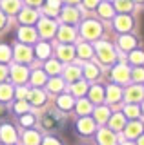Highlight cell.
<instances>
[{
  "instance_id": "obj_33",
  "label": "cell",
  "mask_w": 144,
  "mask_h": 145,
  "mask_svg": "<svg viewBox=\"0 0 144 145\" xmlns=\"http://www.w3.org/2000/svg\"><path fill=\"white\" fill-rule=\"evenodd\" d=\"M111 140H113V138H111V134H108V133H106V134H104V133L100 134V142H102V143H104V142L111 143Z\"/></svg>"
},
{
  "instance_id": "obj_19",
  "label": "cell",
  "mask_w": 144,
  "mask_h": 145,
  "mask_svg": "<svg viewBox=\"0 0 144 145\" xmlns=\"http://www.w3.org/2000/svg\"><path fill=\"white\" fill-rule=\"evenodd\" d=\"M141 94H142V91L139 89V87H135V89L131 87V89L128 91V98H129V100H133V98H139Z\"/></svg>"
},
{
  "instance_id": "obj_14",
  "label": "cell",
  "mask_w": 144,
  "mask_h": 145,
  "mask_svg": "<svg viewBox=\"0 0 144 145\" xmlns=\"http://www.w3.org/2000/svg\"><path fill=\"white\" fill-rule=\"evenodd\" d=\"M129 60H131L133 63H142L144 62V53H141V51H131V54H129Z\"/></svg>"
},
{
  "instance_id": "obj_15",
  "label": "cell",
  "mask_w": 144,
  "mask_h": 145,
  "mask_svg": "<svg viewBox=\"0 0 144 145\" xmlns=\"http://www.w3.org/2000/svg\"><path fill=\"white\" fill-rule=\"evenodd\" d=\"M20 38L26 40V42H31V40L35 38V33H33L31 29H22V31H20Z\"/></svg>"
},
{
  "instance_id": "obj_22",
  "label": "cell",
  "mask_w": 144,
  "mask_h": 145,
  "mask_svg": "<svg viewBox=\"0 0 144 145\" xmlns=\"http://www.w3.org/2000/svg\"><path fill=\"white\" fill-rule=\"evenodd\" d=\"M20 18H22L24 22H33L37 16H35V13H33V11H26V13H22V16H20Z\"/></svg>"
},
{
  "instance_id": "obj_24",
  "label": "cell",
  "mask_w": 144,
  "mask_h": 145,
  "mask_svg": "<svg viewBox=\"0 0 144 145\" xmlns=\"http://www.w3.org/2000/svg\"><path fill=\"white\" fill-rule=\"evenodd\" d=\"M13 76H15V80H24L26 78V71L20 69V67H18V69L15 67V74H13Z\"/></svg>"
},
{
  "instance_id": "obj_6",
  "label": "cell",
  "mask_w": 144,
  "mask_h": 145,
  "mask_svg": "<svg viewBox=\"0 0 144 145\" xmlns=\"http://www.w3.org/2000/svg\"><path fill=\"white\" fill-rule=\"evenodd\" d=\"M62 18H64L66 22H77L79 20V11L73 7H66L64 13H62Z\"/></svg>"
},
{
  "instance_id": "obj_35",
  "label": "cell",
  "mask_w": 144,
  "mask_h": 145,
  "mask_svg": "<svg viewBox=\"0 0 144 145\" xmlns=\"http://www.w3.org/2000/svg\"><path fill=\"white\" fill-rule=\"evenodd\" d=\"M33 100H35L33 103H42V94H40V93H37V91H35V93H33Z\"/></svg>"
},
{
  "instance_id": "obj_16",
  "label": "cell",
  "mask_w": 144,
  "mask_h": 145,
  "mask_svg": "<svg viewBox=\"0 0 144 145\" xmlns=\"http://www.w3.org/2000/svg\"><path fill=\"white\" fill-rule=\"evenodd\" d=\"M97 74H98L97 67L91 65V63H88V65H86V76H88V78H97Z\"/></svg>"
},
{
  "instance_id": "obj_4",
  "label": "cell",
  "mask_w": 144,
  "mask_h": 145,
  "mask_svg": "<svg viewBox=\"0 0 144 145\" xmlns=\"http://www.w3.org/2000/svg\"><path fill=\"white\" fill-rule=\"evenodd\" d=\"M58 56L67 62L75 56V49L71 47V45H60V47H58Z\"/></svg>"
},
{
  "instance_id": "obj_13",
  "label": "cell",
  "mask_w": 144,
  "mask_h": 145,
  "mask_svg": "<svg viewBox=\"0 0 144 145\" xmlns=\"http://www.w3.org/2000/svg\"><path fill=\"white\" fill-rule=\"evenodd\" d=\"M98 13H100L102 16L110 18L113 15V9H111V6H108V4H98Z\"/></svg>"
},
{
  "instance_id": "obj_8",
  "label": "cell",
  "mask_w": 144,
  "mask_h": 145,
  "mask_svg": "<svg viewBox=\"0 0 144 145\" xmlns=\"http://www.w3.org/2000/svg\"><path fill=\"white\" fill-rule=\"evenodd\" d=\"M113 78L115 80H120V82L128 80V69H126L124 65H117L115 69H113Z\"/></svg>"
},
{
  "instance_id": "obj_42",
  "label": "cell",
  "mask_w": 144,
  "mask_h": 145,
  "mask_svg": "<svg viewBox=\"0 0 144 145\" xmlns=\"http://www.w3.org/2000/svg\"><path fill=\"white\" fill-rule=\"evenodd\" d=\"M67 2H69V4H77L79 0H67Z\"/></svg>"
},
{
  "instance_id": "obj_29",
  "label": "cell",
  "mask_w": 144,
  "mask_h": 145,
  "mask_svg": "<svg viewBox=\"0 0 144 145\" xmlns=\"http://www.w3.org/2000/svg\"><path fill=\"white\" fill-rule=\"evenodd\" d=\"M133 78H135V80H144V69L133 71Z\"/></svg>"
},
{
  "instance_id": "obj_5",
  "label": "cell",
  "mask_w": 144,
  "mask_h": 145,
  "mask_svg": "<svg viewBox=\"0 0 144 145\" xmlns=\"http://www.w3.org/2000/svg\"><path fill=\"white\" fill-rule=\"evenodd\" d=\"M40 33L44 36H51L55 33V24H53L51 20H42L40 22Z\"/></svg>"
},
{
  "instance_id": "obj_44",
  "label": "cell",
  "mask_w": 144,
  "mask_h": 145,
  "mask_svg": "<svg viewBox=\"0 0 144 145\" xmlns=\"http://www.w3.org/2000/svg\"><path fill=\"white\" fill-rule=\"evenodd\" d=\"M142 145H144V138H142Z\"/></svg>"
},
{
  "instance_id": "obj_39",
  "label": "cell",
  "mask_w": 144,
  "mask_h": 145,
  "mask_svg": "<svg viewBox=\"0 0 144 145\" xmlns=\"http://www.w3.org/2000/svg\"><path fill=\"white\" fill-rule=\"evenodd\" d=\"M28 2H29V4H33V6H38V4L42 2V0H28Z\"/></svg>"
},
{
  "instance_id": "obj_18",
  "label": "cell",
  "mask_w": 144,
  "mask_h": 145,
  "mask_svg": "<svg viewBox=\"0 0 144 145\" xmlns=\"http://www.w3.org/2000/svg\"><path fill=\"white\" fill-rule=\"evenodd\" d=\"M4 7L7 9L9 13H13V11H17V7H18V4H17V0H7L6 4H4Z\"/></svg>"
},
{
  "instance_id": "obj_2",
  "label": "cell",
  "mask_w": 144,
  "mask_h": 145,
  "mask_svg": "<svg viewBox=\"0 0 144 145\" xmlns=\"http://www.w3.org/2000/svg\"><path fill=\"white\" fill-rule=\"evenodd\" d=\"M97 53H98V58H100V62L102 63H111L115 60V53H113V49H111V45L110 44H98L97 45Z\"/></svg>"
},
{
  "instance_id": "obj_7",
  "label": "cell",
  "mask_w": 144,
  "mask_h": 145,
  "mask_svg": "<svg viewBox=\"0 0 144 145\" xmlns=\"http://www.w3.org/2000/svg\"><path fill=\"white\" fill-rule=\"evenodd\" d=\"M115 7L122 13H128L133 9V0H115Z\"/></svg>"
},
{
  "instance_id": "obj_34",
  "label": "cell",
  "mask_w": 144,
  "mask_h": 145,
  "mask_svg": "<svg viewBox=\"0 0 144 145\" xmlns=\"http://www.w3.org/2000/svg\"><path fill=\"white\" fill-rule=\"evenodd\" d=\"M84 4H86V7H95V6H98V0H84Z\"/></svg>"
},
{
  "instance_id": "obj_21",
  "label": "cell",
  "mask_w": 144,
  "mask_h": 145,
  "mask_svg": "<svg viewBox=\"0 0 144 145\" xmlns=\"http://www.w3.org/2000/svg\"><path fill=\"white\" fill-rule=\"evenodd\" d=\"M6 60H9V49L0 45V62H6Z\"/></svg>"
},
{
  "instance_id": "obj_11",
  "label": "cell",
  "mask_w": 144,
  "mask_h": 145,
  "mask_svg": "<svg viewBox=\"0 0 144 145\" xmlns=\"http://www.w3.org/2000/svg\"><path fill=\"white\" fill-rule=\"evenodd\" d=\"M17 56H18V60L26 62V60L31 58V51L28 47H24V45H18V47H17Z\"/></svg>"
},
{
  "instance_id": "obj_40",
  "label": "cell",
  "mask_w": 144,
  "mask_h": 145,
  "mask_svg": "<svg viewBox=\"0 0 144 145\" xmlns=\"http://www.w3.org/2000/svg\"><path fill=\"white\" fill-rule=\"evenodd\" d=\"M4 76H6V69L2 67V69H0V78H4Z\"/></svg>"
},
{
  "instance_id": "obj_36",
  "label": "cell",
  "mask_w": 144,
  "mask_h": 145,
  "mask_svg": "<svg viewBox=\"0 0 144 145\" xmlns=\"http://www.w3.org/2000/svg\"><path fill=\"white\" fill-rule=\"evenodd\" d=\"M35 84H42V82H44V74H40V71L37 72V74H35Z\"/></svg>"
},
{
  "instance_id": "obj_17",
  "label": "cell",
  "mask_w": 144,
  "mask_h": 145,
  "mask_svg": "<svg viewBox=\"0 0 144 145\" xmlns=\"http://www.w3.org/2000/svg\"><path fill=\"white\" fill-rule=\"evenodd\" d=\"M91 129H93V123L89 120L80 121V131H82V133H91Z\"/></svg>"
},
{
  "instance_id": "obj_3",
  "label": "cell",
  "mask_w": 144,
  "mask_h": 145,
  "mask_svg": "<svg viewBox=\"0 0 144 145\" xmlns=\"http://www.w3.org/2000/svg\"><path fill=\"white\" fill-rule=\"evenodd\" d=\"M131 24H133V20H131V16H128V15H119V18L115 20V27L119 31L131 29Z\"/></svg>"
},
{
  "instance_id": "obj_38",
  "label": "cell",
  "mask_w": 144,
  "mask_h": 145,
  "mask_svg": "<svg viewBox=\"0 0 144 145\" xmlns=\"http://www.w3.org/2000/svg\"><path fill=\"white\" fill-rule=\"evenodd\" d=\"M128 114H131V116H137V109H135V107H128Z\"/></svg>"
},
{
  "instance_id": "obj_26",
  "label": "cell",
  "mask_w": 144,
  "mask_h": 145,
  "mask_svg": "<svg viewBox=\"0 0 144 145\" xmlns=\"http://www.w3.org/2000/svg\"><path fill=\"white\" fill-rule=\"evenodd\" d=\"M67 78H79V69H73V67H69L67 69Z\"/></svg>"
},
{
  "instance_id": "obj_43",
  "label": "cell",
  "mask_w": 144,
  "mask_h": 145,
  "mask_svg": "<svg viewBox=\"0 0 144 145\" xmlns=\"http://www.w3.org/2000/svg\"><path fill=\"white\" fill-rule=\"evenodd\" d=\"M135 2H144V0H135Z\"/></svg>"
},
{
  "instance_id": "obj_1",
  "label": "cell",
  "mask_w": 144,
  "mask_h": 145,
  "mask_svg": "<svg viewBox=\"0 0 144 145\" xmlns=\"http://www.w3.org/2000/svg\"><path fill=\"white\" fill-rule=\"evenodd\" d=\"M100 24L95 20H88V22H84L82 24V35L86 36V38L89 40H93V38H97L98 35H100Z\"/></svg>"
},
{
  "instance_id": "obj_37",
  "label": "cell",
  "mask_w": 144,
  "mask_h": 145,
  "mask_svg": "<svg viewBox=\"0 0 144 145\" xmlns=\"http://www.w3.org/2000/svg\"><path fill=\"white\" fill-rule=\"evenodd\" d=\"M79 109H80V112H86V111H88V103H84V102H82V103L79 105Z\"/></svg>"
},
{
  "instance_id": "obj_31",
  "label": "cell",
  "mask_w": 144,
  "mask_h": 145,
  "mask_svg": "<svg viewBox=\"0 0 144 145\" xmlns=\"http://www.w3.org/2000/svg\"><path fill=\"white\" fill-rule=\"evenodd\" d=\"M49 85H51V89H53V91H58V89H62V82H58V80H53Z\"/></svg>"
},
{
  "instance_id": "obj_27",
  "label": "cell",
  "mask_w": 144,
  "mask_h": 145,
  "mask_svg": "<svg viewBox=\"0 0 144 145\" xmlns=\"http://www.w3.org/2000/svg\"><path fill=\"white\" fill-rule=\"evenodd\" d=\"M48 71L49 72H58V63L57 62H49L48 63Z\"/></svg>"
},
{
  "instance_id": "obj_10",
  "label": "cell",
  "mask_w": 144,
  "mask_h": 145,
  "mask_svg": "<svg viewBox=\"0 0 144 145\" xmlns=\"http://www.w3.org/2000/svg\"><path fill=\"white\" fill-rule=\"evenodd\" d=\"M62 40H66V42H71V40H75V31L71 29V27H60V33H58Z\"/></svg>"
},
{
  "instance_id": "obj_41",
  "label": "cell",
  "mask_w": 144,
  "mask_h": 145,
  "mask_svg": "<svg viewBox=\"0 0 144 145\" xmlns=\"http://www.w3.org/2000/svg\"><path fill=\"white\" fill-rule=\"evenodd\" d=\"M0 25H4V15L0 13Z\"/></svg>"
},
{
  "instance_id": "obj_32",
  "label": "cell",
  "mask_w": 144,
  "mask_h": 145,
  "mask_svg": "<svg viewBox=\"0 0 144 145\" xmlns=\"http://www.w3.org/2000/svg\"><path fill=\"white\" fill-rule=\"evenodd\" d=\"M60 102H62V107H64V109H69V107H71V100L67 98V96H64ZM60 102H58V103H60Z\"/></svg>"
},
{
  "instance_id": "obj_25",
  "label": "cell",
  "mask_w": 144,
  "mask_h": 145,
  "mask_svg": "<svg viewBox=\"0 0 144 145\" xmlns=\"http://www.w3.org/2000/svg\"><path fill=\"white\" fill-rule=\"evenodd\" d=\"M38 54H40V58H44V56H48V54H49V47H48V45H40V47H38Z\"/></svg>"
},
{
  "instance_id": "obj_28",
  "label": "cell",
  "mask_w": 144,
  "mask_h": 145,
  "mask_svg": "<svg viewBox=\"0 0 144 145\" xmlns=\"http://www.w3.org/2000/svg\"><path fill=\"white\" fill-rule=\"evenodd\" d=\"M117 96H120V91L117 89V87H110V98H111V100H115Z\"/></svg>"
},
{
  "instance_id": "obj_9",
  "label": "cell",
  "mask_w": 144,
  "mask_h": 145,
  "mask_svg": "<svg viewBox=\"0 0 144 145\" xmlns=\"http://www.w3.org/2000/svg\"><path fill=\"white\" fill-rule=\"evenodd\" d=\"M119 44H120V47H122L124 51H131V49L135 47V44H137V42H135V38H133V36H122Z\"/></svg>"
},
{
  "instance_id": "obj_12",
  "label": "cell",
  "mask_w": 144,
  "mask_h": 145,
  "mask_svg": "<svg viewBox=\"0 0 144 145\" xmlns=\"http://www.w3.org/2000/svg\"><path fill=\"white\" fill-rule=\"evenodd\" d=\"M91 53H93V49L89 47V44H80V45H79V54H80V58H91Z\"/></svg>"
},
{
  "instance_id": "obj_20",
  "label": "cell",
  "mask_w": 144,
  "mask_h": 145,
  "mask_svg": "<svg viewBox=\"0 0 144 145\" xmlns=\"http://www.w3.org/2000/svg\"><path fill=\"white\" fill-rule=\"evenodd\" d=\"M91 98L95 100V102H98V100L102 98V89L100 87H93L91 89Z\"/></svg>"
},
{
  "instance_id": "obj_30",
  "label": "cell",
  "mask_w": 144,
  "mask_h": 145,
  "mask_svg": "<svg viewBox=\"0 0 144 145\" xmlns=\"http://www.w3.org/2000/svg\"><path fill=\"white\" fill-rule=\"evenodd\" d=\"M97 114H98L97 118L102 121V120H106V118H108V111H106V109H98V111H97Z\"/></svg>"
},
{
  "instance_id": "obj_23",
  "label": "cell",
  "mask_w": 144,
  "mask_h": 145,
  "mask_svg": "<svg viewBox=\"0 0 144 145\" xmlns=\"http://www.w3.org/2000/svg\"><path fill=\"white\" fill-rule=\"evenodd\" d=\"M139 131H141V125H139V123H135V125H129V129H128V134H129V136H137V134H139Z\"/></svg>"
}]
</instances>
